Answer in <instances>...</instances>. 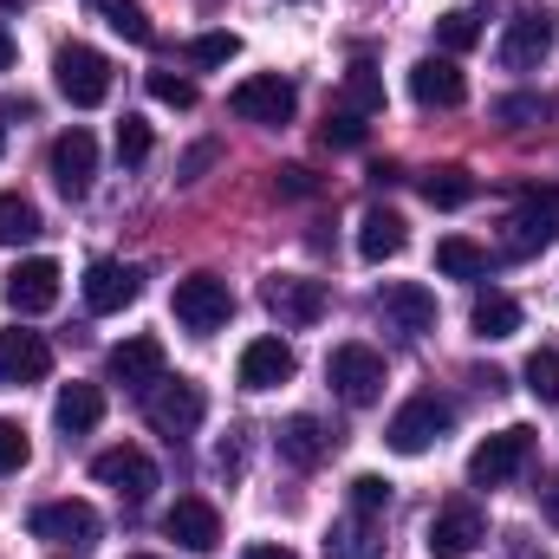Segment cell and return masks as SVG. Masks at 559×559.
I'll return each instance as SVG.
<instances>
[{
    "label": "cell",
    "mask_w": 559,
    "mask_h": 559,
    "mask_svg": "<svg viewBox=\"0 0 559 559\" xmlns=\"http://www.w3.org/2000/svg\"><path fill=\"white\" fill-rule=\"evenodd\" d=\"M449 429H455V404H449V397H436V391H417V397L391 417L384 442H391L397 455H423V449H436Z\"/></svg>",
    "instance_id": "1"
},
{
    "label": "cell",
    "mask_w": 559,
    "mask_h": 559,
    "mask_svg": "<svg viewBox=\"0 0 559 559\" xmlns=\"http://www.w3.org/2000/svg\"><path fill=\"white\" fill-rule=\"evenodd\" d=\"M52 79H59L66 105H79V111H92V105L111 98V59H105L98 46H59Z\"/></svg>",
    "instance_id": "2"
},
{
    "label": "cell",
    "mask_w": 559,
    "mask_h": 559,
    "mask_svg": "<svg viewBox=\"0 0 559 559\" xmlns=\"http://www.w3.org/2000/svg\"><path fill=\"white\" fill-rule=\"evenodd\" d=\"M527 462H534V429L514 423V429H495V436L468 455V481H475V488H508Z\"/></svg>",
    "instance_id": "3"
},
{
    "label": "cell",
    "mask_w": 559,
    "mask_h": 559,
    "mask_svg": "<svg viewBox=\"0 0 559 559\" xmlns=\"http://www.w3.org/2000/svg\"><path fill=\"white\" fill-rule=\"evenodd\" d=\"M325 378H332V391H338L352 411H371V404L384 397V358H378L371 345H338V352L325 358Z\"/></svg>",
    "instance_id": "4"
},
{
    "label": "cell",
    "mask_w": 559,
    "mask_h": 559,
    "mask_svg": "<svg viewBox=\"0 0 559 559\" xmlns=\"http://www.w3.org/2000/svg\"><path fill=\"white\" fill-rule=\"evenodd\" d=\"M169 312H176L189 332H215V325L235 319V293H228V280H215V274H189V280H176Z\"/></svg>",
    "instance_id": "5"
},
{
    "label": "cell",
    "mask_w": 559,
    "mask_h": 559,
    "mask_svg": "<svg viewBox=\"0 0 559 559\" xmlns=\"http://www.w3.org/2000/svg\"><path fill=\"white\" fill-rule=\"evenodd\" d=\"M228 105H235V118H248V124H293V111H299V98H293V85H286L280 72L241 79V85L228 92Z\"/></svg>",
    "instance_id": "6"
},
{
    "label": "cell",
    "mask_w": 559,
    "mask_h": 559,
    "mask_svg": "<svg viewBox=\"0 0 559 559\" xmlns=\"http://www.w3.org/2000/svg\"><path fill=\"white\" fill-rule=\"evenodd\" d=\"M378 319H384L391 332L423 338V332H436V293H429L423 280H384V286H378Z\"/></svg>",
    "instance_id": "7"
},
{
    "label": "cell",
    "mask_w": 559,
    "mask_h": 559,
    "mask_svg": "<svg viewBox=\"0 0 559 559\" xmlns=\"http://www.w3.org/2000/svg\"><path fill=\"white\" fill-rule=\"evenodd\" d=\"M481 540H488V521H481L475 501L436 508V521H429V559H468Z\"/></svg>",
    "instance_id": "8"
},
{
    "label": "cell",
    "mask_w": 559,
    "mask_h": 559,
    "mask_svg": "<svg viewBox=\"0 0 559 559\" xmlns=\"http://www.w3.org/2000/svg\"><path fill=\"white\" fill-rule=\"evenodd\" d=\"M559 241V189H527L508 222V254H534Z\"/></svg>",
    "instance_id": "9"
},
{
    "label": "cell",
    "mask_w": 559,
    "mask_h": 559,
    "mask_svg": "<svg viewBox=\"0 0 559 559\" xmlns=\"http://www.w3.org/2000/svg\"><path fill=\"white\" fill-rule=\"evenodd\" d=\"M554 39H559L554 13H521V20H508V33H501L495 59H501L508 72H534V66L554 52Z\"/></svg>",
    "instance_id": "10"
},
{
    "label": "cell",
    "mask_w": 559,
    "mask_h": 559,
    "mask_svg": "<svg viewBox=\"0 0 559 559\" xmlns=\"http://www.w3.org/2000/svg\"><path fill=\"white\" fill-rule=\"evenodd\" d=\"M143 411H150V423H156L163 436H189L195 423L209 417V397H202V391H195L189 378H176V384H169V378H156V384H150V404H143Z\"/></svg>",
    "instance_id": "11"
},
{
    "label": "cell",
    "mask_w": 559,
    "mask_h": 559,
    "mask_svg": "<svg viewBox=\"0 0 559 559\" xmlns=\"http://www.w3.org/2000/svg\"><path fill=\"white\" fill-rule=\"evenodd\" d=\"M267 312H274L280 325H319L325 319V280L274 274L267 280Z\"/></svg>",
    "instance_id": "12"
},
{
    "label": "cell",
    "mask_w": 559,
    "mask_h": 559,
    "mask_svg": "<svg viewBox=\"0 0 559 559\" xmlns=\"http://www.w3.org/2000/svg\"><path fill=\"white\" fill-rule=\"evenodd\" d=\"M163 534H169L176 547H189V554H215V547H222V514H215V501L182 495V501L163 514Z\"/></svg>",
    "instance_id": "13"
},
{
    "label": "cell",
    "mask_w": 559,
    "mask_h": 559,
    "mask_svg": "<svg viewBox=\"0 0 559 559\" xmlns=\"http://www.w3.org/2000/svg\"><path fill=\"white\" fill-rule=\"evenodd\" d=\"M411 98H417L423 111H455L468 98V79H462V66L449 52L442 59H417L411 66Z\"/></svg>",
    "instance_id": "14"
},
{
    "label": "cell",
    "mask_w": 559,
    "mask_h": 559,
    "mask_svg": "<svg viewBox=\"0 0 559 559\" xmlns=\"http://www.w3.org/2000/svg\"><path fill=\"white\" fill-rule=\"evenodd\" d=\"M33 540L92 547V540H98V514H92L85 501H46V508H33Z\"/></svg>",
    "instance_id": "15"
},
{
    "label": "cell",
    "mask_w": 559,
    "mask_h": 559,
    "mask_svg": "<svg viewBox=\"0 0 559 559\" xmlns=\"http://www.w3.org/2000/svg\"><path fill=\"white\" fill-rule=\"evenodd\" d=\"M7 306H13L20 319L52 312V306H59V261H20V267L7 274Z\"/></svg>",
    "instance_id": "16"
},
{
    "label": "cell",
    "mask_w": 559,
    "mask_h": 559,
    "mask_svg": "<svg viewBox=\"0 0 559 559\" xmlns=\"http://www.w3.org/2000/svg\"><path fill=\"white\" fill-rule=\"evenodd\" d=\"M92 475H98L105 488H118L124 501H143V495L156 488V462H150L143 449H131V442H118V449H105V455L92 462Z\"/></svg>",
    "instance_id": "17"
},
{
    "label": "cell",
    "mask_w": 559,
    "mask_h": 559,
    "mask_svg": "<svg viewBox=\"0 0 559 559\" xmlns=\"http://www.w3.org/2000/svg\"><path fill=\"white\" fill-rule=\"evenodd\" d=\"M52 182L66 189V195H85L92 189V169H98V143L92 131H66V138H52Z\"/></svg>",
    "instance_id": "18"
},
{
    "label": "cell",
    "mask_w": 559,
    "mask_h": 559,
    "mask_svg": "<svg viewBox=\"0 0 559 559\" xmlns=\"http://www.w3.org/2000/svg\"><path fill=\"white\" fill-rule=\"evenodd\" d=\"M52 371V352H46V338L39 332H0V384H39Z\"/></svg>",
    "instance_id": "19"
},
{
    "label": "cell",
    "mask_w": 559,
    "mask_h": 559,
    "mask_svg": "<svg viewBox=\"0 0 559 559\" xmlns=\"http://www.w3.org/2000/svg\"><path fill=\"white\" fill-rule=\"evenodd\" d=\"M138 293H143L138 267H124V261H92V274H85V306H92V312H124Z\"/></svg>",
    "instance_id": "20"
},
{
    "label": "cell",
    "mask_w": 559,
    "mask_h": 559,
    "mask_svg": "<svg viewBox=\"0 0 559 559\" xmlns=\"http://www.w3.org/2000/svg\"><path fill=\"white\" fill-rule=\"evenodd\" d=\"M163 378V345L138 332V338H124V345H111V384H124V391H150Z\"/></svg>",
    "instance_id": "21"
},
{
    "label": "cell",
    "mask_w": 559,
    "mask_h": 559,
    "mask_svg": "<svg viewBox=\"0 0 559 559\" xmlns=\"http://www.w3.org/2000/svg\"><path fill=\"white\" fill-rule=\"evenodd\" d=\"M293 378V345L286 338H254L241 352V391H274Z\"/></svg>",
    "instance_id": "22"
},
{
    "label": "cell",
    "mask_w": 559,
    "mask_h": 559,
    "mask_svg": "<svg viewBox=\"0 0 559 559\" xmlns=\"http://www.w3.org/2000/svg\"><path fill=\"white\" fill-rule=\"evenodd\" d=\"M404 215L397 209H365V222H358V254L371 261V267H384V261H397L404 254Z\"/></svg>",
    "instance_id": "23"
},
{
    "label": "cell",
    "mask_w": 559,
    "mask_h": 559,
    "mask_svg": "<svg viewBox=\"0 0 559 559\" xmlns=\"http://www.w3.org/2000/svg\"><path fill=\"white\" fill-rule=\"evenodd\" d=\"M325 449H332V436H325V423L319 417H286L280 423V455H286L293 468H319Z\"/></svg>",
    "instance_id": "24"
},
{
    "label": "cell",
    "mask_w": 559,
    "mask_h": 559,
    "mask_svg": "<svg viewBox=\"0 0 559 559\" xmlns=\"http://www.w3.org/2000/svg\"><path fill=\"white\" fill-rule=\"evenodd\" d=\"M52 423H59L66 436L98 429V423H105V391H98V384H66V391H59V404H52Z\"/></svg>",
    "instance_id": "25"
},
{
    "label": "cell",
    "mask_w": 559,
    "mask_h": 559,
    "mask_svg": "<svg viewBox=\"0 0 559 559\" xmlns=\"http://www.w3.org/2000/svg\"><path fill=\"white\" fill-rule=\"evenodd\" d=\"M325 554L332 559H378V514H345V521H332Z\"/></svg>",
    "instance_id": "26"
},
{
    "label": "cell",
    "mask_w": 559,
    "mask_h": 559,
    "mask_svg": "<svg viewBox=\"0 0 559 559\" xmlns=\"http://www.w3.org/2000/svg\"><path fill=\"white\" fill-rule=\"evenodd\" d=\"M468 319H475V338H488V345H495V338H514V332H521V306H514L508 293H481Z\"/></svg>",
    "instance_id": "27"
},
{
    "label": "cell",
    "mask_w": 559,
    "mask_h": 559,
    "mask_svg": "<svg viewBox=\"0 0 559 559\" xmlns=\"http://www.w3.org/2000/svg\"><path fill=\"white\" fill-rule=\"evenodd\" d=\"M92 13H98L111 33H124L131 46H150V39H156V26H150V13H143L138 0H92Z\"/></svg>",
    "instance_id": "28"
},
{
    "label": "cell",
    "mask_w": 559,
    "mask_h": 559,
    "mask_svg": "<svg viewBox=\"0 0 559 559\" xmlns=\"http://www.w3.org/2000/svg\"><path fill=\"white\" fill-rule=\"evenodd\" d=\"M345 111H358V118H378L384 111V79L371 72V59H358L345 72Z\"/></svg>",
    "instance_id": "29"
},
{
    "label": "cell",
    "mask_w": 559,
    "mask_h": 559,
    "mask_svg": "<svg viewBox=\"0 0 559 559\" xmlns=\"http://www.w3.org/2000/svg\"><path fill=\"white\" fill-rule=\"evenodd\" d=\"M423 202L429 209H468L475 202V176L468 169H436V176H423Z\"/></svg>",
    "instance_id": "30"
},
{
    "label": "cell",
    "mask_w": 559,
    "mask_h": 559,
    "mask_svg": "<svg viewBox=\"0 0 559 559\" xmlns=\"http://www.w3.org/2000/svg\"><path fill=\"white\" fill-rule=\"evenodd\" d=\"M33 235H39V209L7 189V195H0V248H26Z\"/></svg>",
    "instance_id": "31"
},
{
    "label": "cell",
    "mask_w": 559,
    "mask_h": 559,
    "mask_svg": "<svg viewBox=\"0 0 559 559\" xmlns=\"http://www.w3.org/2000/svg\"><path fill=\"white\" fill-rule=\"evenodd\" d=\"M436 267L449 280H475L481 267H488V254L475 248V241H462V235H449V241H436Z\"/></svg>",
    "instance_id": "32"
},
{
    "label": "cell",
    "mask_w": 559,
    "mask_h": 559,
    "mask_svg": "<svg viewBox=\"0 0 559 559\" xmlns=\"http://www.w3.org/2000/svg\"><path fill=\"white\" fill-rule=\"evenodd\" d=\"M436 39H442V52H449V59H455V52H468V46L481 39V13H475V7H455V13H442Z\"/></svg>",
    "instance_id": "33"
},
{
    "label": "cell",
    "mask_w": 559,
    "mask_h": 559,
    "mask_svg": "<svg viewBox=\"0 0 559 559\" xmlns=\"http://www.w3.org/2000/svg\"><path fill=\"white\" fill-rule=\"evenodd\" d=\"M521 378H527V391H534L540 404H559V352H554V345H540V352L527 358V371H521Z\"/></svg>",
    "instance_id": "34"
},
{
    "label": "cell",
    "mask_w": 559,
    "mask_h": 559,
    "mask_svg": "<svg viewBox=\"0 0 559 559\" xmlns=\"http://www.w3.org/2000/svg\"><path fill=\"white\" fill-rule=\"evenodd\" d=\"M391 508V481L384 475H352V514H384Z\"/></svg>",
    "instance_id": "35"
},
{
    "label": "cell",
    "mask_w": 559,
    "mask_h": 559,
    "mask_svg": "<svg viewBox=\"0 0 559 559\" xmlns=\"http://www.w3.org/2000/svg\"><path fill=\"white\" fill-rule=\"evenodd\" d=\"M26 455H33L26 429H20L13 417H0V475H20V468H26Z\"/></svg>",
    "instance_id": "36"
},
{
    "label": "cell",
    "mask_w": 559,
    "mask_h": 559,
    "mask_svg": "<svg viewBox=\"0 0 559 559\" xmlns=\"http://www.w3.org/2000/svg\"><path fill=\"white\" fill-rule=\"evenodd\" d=\"M118 163H124V169L150 163V124H143V118H124V124H118Z\"/></svg>",
    "instance_id": "37"
},
{
    "label": "cell",
    "mask_w": 559,
    "mask_h": 559,
    "mask_svg": "<svg viewBox=\"0 0 559 559\" xmlns=\"http://www.w3.org/2000/svg\"><path fill=\"white\" fill-rule=\"evenodd\" d=\"M235 52H241L235 33H202V39H189V59H195V66H228Z\"/></svg>",
    "instance_id": "38"
},
{
    "label": "cell",
    "mask_w": 559,
    "mask_h": 559,
    "mask_svg": "<svg viewBox=\"0 0 559 559\" xmlns=\"http://www.w3.org/2000/svg\"><path fill=\"white\" fill-rule=\"evenodd\" d=\"M150 98H156V105L189 111V105H195V85H189V79H176V72H150Z\"/></svg>",
    "instance_id": "39"
},
{
    "label": "cell",
    "mask_w": 559,
    "mask_h": 559,
    "mask_svg": "<svg viewBox=\"0 0 559 559\" xmlns=\"http://www.w3.org/2000/svg\"><path fill=\"white\" fill-rule=\"evenodd\" d=\"M547 111H554V105H547V98H534V92H514V98H501V105H495V118H501V124H527V118H547Z\"/></svg>",
    "instance_id": "40"
},
{
    "label": "cell",
    "mask_w": 559,
    "mask_h": 559,
    "mask_svg": "<svg viewBox=\"0 0 559 559\" xmlns=\"http://www.w3.org/2000/svg\"><path fill=\"white\" fill-rule=\"evenodd\" d=\"M325 143H332V150H358V143H365V118H358V111H332V118H325Z\"/></svg>",
    "instance_id": "41"
},
{
    "label": "cell",
    "mask_w": 559,
    "mask_h": 559,
    "mask_svg": "<svg viewBox=\"0 0 559 559\" xmlns=\"http://www.w3.org/2000/svg\"><path fill=\"white\" fill-rule=\"evenodd\" d=\"M215 156H222V143H195V150H189V156L176 163V176H182V182H195V176H202V169H209Z\"/></svg>",
    "instance_id": "42"
},
{
    "label": "cell",
    "mask_w": 559,
    "mask_h": 559,
    "mask_svg": "<svg viewBox=\"0 0 559 559\" xmlns=\"http://www.w3.org/2000/svg\"><path fill=\"white\" fill-rule=\"evenodd\" d=\"M274 189H280V195H312L319 182H312V169H299V163H293V169H280V176H274Z\"/></svg>",
    "instance_id": "43"
},
{
    "label": "cell",
    "mask_w": 559,
    "mask_h": 559,
    "mask_svg": "<svg viewBox=\"0 0 559 559\" xmlns=\"http://www.w3.org/2000/svg\"><path fill=\"white\" fill-rule=\"evenodd\" d=\"M540 508H547V521H554V527H559V475H554V481H547V488H540Z\"/></svg>",
    "instance_id": "44"
},
{
    "label": "cell",
    "mask_w": 559,
    "mask_h": 559,
    "mask_svg": "<svg viewBox=\"0 0 559 559\" xmlns=\"http://www.w3.org/2000/svg\"><path fill=\"white\" fill-rule=\"evenodd\" d=\"M508 559H547L540 547H527V540H508Z\"/></svg>",
    "instance_id": "45"
},
{
    "label": "cell",
    "mask_w": 559,
    "mask_h": 559,
    "mask_svg": "<svg viewBox=\"0 0 559 559\" xmlns=\"http://www.w3.org/2000/svg\"><path fill=\"white\" fill-rule=\"evenodd\" d=\"M241 559H293V554H286V547H248Z\"/></svg>",
    "instance_id": "46"
},
{
    "label": "cell",
    "mask_w": 559,
    "mask_h": 559,
    "mask_svg": "<svg viewBox=\"0 0 559 559\" xmlns=\"http://www.w3.org/2000/svg\"><path fill=\"white\" fill-rule=\"evenodd\" d=\"M7 66H13V33L0 26V72H7Z\"/></svg>",
    "instance_id": "47"
},
{
    "label": "cell",
    "mask_w": 559,
    "mask_h": 559,
    "mask_svg": "<svg viewBox=\"0 0 559 559\" xmlns=\"http://www.w3.org/2000/svg\"><path fill=\"white\" fill-rule=\"evenodd\" d=\"M131 559H150V554H131Z\"/></svg>",
    "instance_id": "48"
}]
</instances>
